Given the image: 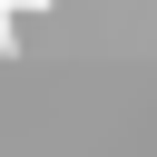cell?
<instances>
[{
    "label": "cell",
    "instance_id": "6da1fadb",
    "mask_svg": "<svg viewBox=\"0 0 157 157\" xmlns=\"http://www.w3.org/2000/svg\"><path fill=\"white\" fill-rule=\"evenodd\" d=\"M20 10H49V0H20Z\"/></svg>",
    "mask_w": 157,
    "mask_h": 157
}]
</instances>
